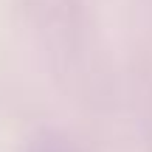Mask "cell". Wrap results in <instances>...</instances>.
<instances>
[{
  "mask_svg": "<svg viewBox=\"0 0 152 152\" xmlns=\"http://www.w3.org/2000/svg\"><path fill=\"white\" fill-rule=\"evenodd\" d=\"M39 152H62V149H39Z\"/></svg>",
  "mask_w": 152,
  "mask_h": 152,
  "instance_id": "obj_1",
  "label": "cell"
}]
</instances>
